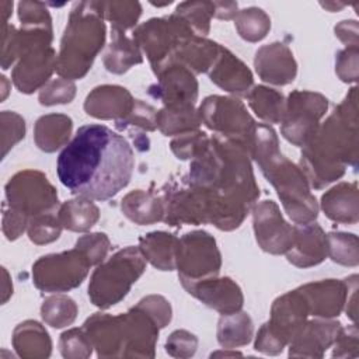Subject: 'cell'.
Wrapping results in <instances>:
<instances>
[{"label":"cell","instance_id":"6da1fadb","mask_svg":"<svg viewBox=\"0 0 359 359\" xmlns=\"http://www.w3.org/2000/svg\"><path fill=\"white\" fill-rule=\"evenodd\" d=\"M133 167V150L128 140L98 123L79 128L56 163L60 182L73 195L91 201L115 196L129 184Z\"/></svg>","mask_w":359,"mask_h":359},{"label":"cell","instance_id":"7a4b0ae2","mask_svg":"<svg viewBox=\"0 0 359 359\" xmlns=\"http://www.w3.org/2000/svg\"><path fill=\"white\" fill-rule=\"evenodd\" d=\"M356 87L303 146L300 165L309 184L321 189L358 161Z\"/></svg>","mask_w":359,"mask_h":359},{"label":"cell","instance_id":"3957f363","mask_svg":"<svg viewBox=\"0 0 359 359\" xmlns=\"http://www.w3.org/2000/svg\"><path fill=\"white\" fill-rule=\"evenodd\" d=\"M275 130L265 123H257L250 144V156L258 163L265 178L273 185L287 216L297 224L317 219L318 205L310 192L309 181L290 160L279 151Z\"/></svg>","mask_w":359,"mask_h":359},{"label":"cell","instance_id":"277c9868","mask_svg":"<svg viewBox=\"0 0 359 359\" xmlns=\"http://www.w3.org/2000/svg\"><path fill=\"white\" fill-rule=\"evenodd\" d=\"M105 42V24L98 1L76 3L62 38L56 72L67 80L81 79Z\"/></svg>","mask_w":359,"mask_h":359},{"label":"cell","instance_id":"5b68a950","mask_svg":"<svg viewBox=\"0 0 359 359\" xmlns=\"http://www.w3.org/2000/svg\"><path fill=\"white\" fill-rule=\"evenodd\" d=\"M146 269V258L139 247H126L100 264L88 285V297L94 306L108 309L119 303Z\"/></svg>","mask_w":359,"mask_h":359},{"label":"cell","instance_id":"8992f818","mask_svg":"<svg viewBox=\"0 0 359 359\" xmlns=\"http://www.w3.org/2000/svg\"><path fill=\"white\" fill-rule=\"evenodd\" d=\"M195 35L187 22L177 14L164 18H151L139 25L132 39L149 57L154 74L170 60L175 48L188 36Z\"/></svg>","mask_w":359,"mask_h":359},{"label":"cell","instance_id":"52a82bcc","mask_svg":"<svg viewBox=\"0 0 359 359\" xmlns=\"http://www.w3.org/2000/svg\"><path fill=\"white\" fill-rule=\"evenodd\" d=\"M201 121L217 135L237 140L250 150L257 123L240 100L210 95L199 108Z\"/></svg>","mask_w":359,"mask_h":359},{"label":"cell","instance_id":"ba28073f","mask_svg":"<svg viewBox=\"0 0 359 359\" xmlns=\"http://www.w3.org/2000/svg\"><path fill=\"white\" fill-rule=\"evenodd\" d=\"M328 108V100L313 91H293L285 101L280 132L286 140L304 146L317 132L320 119Z\"/></svg>","mask_w":359,"mask_h":359},{"label":"cell","instance_id":"9c48e42d","mask_svg":"<svg viewBox=\"0 0 359 359\" xmlns=\"http://www.w3.org/2000/svg\"><path fill=\"white\" fill-rule=\"evenodd\" d=\"M6 199L11 209L29 219L52 213L57 208L56 189L45 174L35 170H24L10 178L6 185Z\"/></svg>","mask_w":359,"mask_h":359},{"label":"cell","instance_id":"30bf717a","mask_svg":"<svg viewBox=\"0 0 359 359\" xmlns=\"http://www.w3.org/2000/svg\"><path fill=\"white\" fill-rule=\"evenodd\" d=\"M220 265V252L209 233L196 230L178 238L175 268H178L181 282L217 276Z\"/></svg>","mask_w":359,"mask_h":359},{"label":"cell","instance_id":"8fae6325","mask_svg":"<svg viewBox=\"0 0 359 359\" xmlns=\"http://www.w3.org/2000/svg\"><path fill=\"white\" fill-rule=\"evenodd\" d=\"M90 266L87 258L76 247L60 254H49L34 264V285L45 292H66L81 285Z\"/></svg>","mask_w":359,"mask_h":359},{"label":"cell","instance_id":"7c38bea8","mask_svg":"<svg viewBox=\"0 0 359 359\" xmlns=\"http://www.w3.org/2000/svg\"><path fill=\"white\" fill-rule=\"evenodd\" d=\"M254 233L258 245L269 254H286L293 243V227L285 222L273 201H262L252 208Z\"/></svg>","mask_w":359,"mask_h":359},{"label":"cell","instance_id":"4fadbf2b","mask_svg":"<svg viewBox=\"0 0 359 359\" xmlns=\"http://www.w3.org/2000/svg\"><path fill=\"white\" fill-rule=\"evenodd\" d=\"M122 332V356L153 358L160 327L140 307L135 306L119 316Z\"/></svg>","mask_w":359,"mask_h":359},{"label":"cell","instance_id":"5bb4252c","mask_svg":"<svg viewBox=\"0 0 359 359\" xmlns=\"http://www.w3.org/2000/svg\"><path fill=\"white\" fill-rule=\"evenodd\" d=\"M184 289L208 307L220 314H230L243 307L240 286L230 278H205L194 282H181Z\"/></svg>","mask_w":359,"mask_h":359},{"label":"cell","instance_id":"9a60e30c","mask_svg":"<svg viewBox=\"0 0 359 359\" xmlns=\"http://www.w3.org/2000/svg\"><path fill=\"white\" fill-rule=\"evenodd\" d=\"M158 81L150 86L149 93L164 105L194 104L198 97V81L194 73L182 65L172 63L157 74Z\"/></svg>","mask_w":359,"mask_h":359},{"label":"cell","instance_id":"2e32d148","mask_svg":"<svg viewBox=\"0 0 359 359\" xmlns=\"http://www.w3.org/2000/svg\"><path fill=\"white\" fill-rule=\"evenodd\" d=\"M309 316L307 304L297 289L278 297L271 309V320L266 324L269 332L282 344L292 341L296 332L306 323Z\"/></svg>","mask_w":359,"mask_h":359},{"label":"cell","instance_id":"e0dca14e","mask_svg":"<svg viewBox=\"0 0 359 359\" xmlns=\"http://www.w3.org/2000/svg\"><path fill=\"white\" fill-rule=\"evenodd\" d=\"M339 330L341 324L335 320L314 318L306 321L289 342V356L321 358L334 344Z\"/></svg>","mask_w":359,"mask_h":359},{"label":"cell","instance_id":"ac0fdd59","mask_svg":"<svg viewBox=\"0 0 359 359\" xmlns=\"http://www.w3.org/2000/svg\"><path fill=\"white\" fill-rule=\"evenodd\" d=\"M303 296L309 314L320 318H331L339 316L346 303L348 282L337 279H324L297 287Z\"/></svg>","mask_w":359,"mask_h":359},{"label":"cell","instance_id":"d6986e66","mask_svg":"<svg viewBox=\"0 0 359 359\" xmlns=\"http://www.w3.org/2000/svg\"><path fill=\"white\" fill-rule=\"evenodd\" d=\"M56 52L49 48L34 49L20 57L13 70V81L15 87L25 94L34 93L43 87L53 70H56Z\"/></svg>","mask_w":359,"mask_h":359},{"label":"cell","instance_id":"ffe728a7","mask_svg":"<svg viewBox=\"0 0 359 359\" xmlns=\"http://www.w3.org/2000/svg\"><path fill=\"white\" fill-rule=\"evenodd\" d=\"M328 255L327 234L317 223L293 226V243L286 252L290 264L299 268L318 265Z\"/></svg>","mask_w":359,"mask_h":359},{"label":"cell","instance_id":"44dd1931","mask_svg":"<svg viewBox=\"0 0 359 359\" xmlns=\"http://www.w3.org/2000/svg\"><path fill=\"white\" fill-rule=\"evenodd\" d=\"M254 66L264 81L276 86L289 84L297 73V63L293 53L282 42L261 46L255 53Z\"/></svg>","mask_w":359,"mask_h":359},{"label":"cell","instance_id":"7402d4cb","mask_svg":"<svg viewBox=\"0 0 359 359\" xmlns=\"http://www.w3.org/2000/svg\"><path fill=\"white\" fill-rule=\"evenodd\" d=\"M135 101L125 87L105 84L95 87L87 95L84 109L88 115L98 119L121 121L132 112Z\"/></svg>","mask_w":359,"mask_h":359},{"label":"cell","instance_id":"603a6c76","mask_svg":"<svg viewBox=\"0 0 359 359\" xmlns=\"http://www.w3.org/2000/svg\"><path fill=\"white\" fill-rule=\"evenodd\" d=\"M208 73L216 86L233 94H248L250 87L252 86V74L250 69L223 46H220L219 55Z\"/></svg>","mask_w":359,"mask_h":359},{"label":"cell","instance_id":"cb8c5ba5","mask_svg":"<svg viewBox=\"0 0 359 359\" xmlns=\"http://www.w3.org/2000/svg\"><path fill=\"white\" fill-rule=\"evenodd\" d=\"M100 358L122 356V332L119 316L95 313L83 324Z\"/></svg>","mask_w":359,"mask_h":359},{"label":"cell","instance_id":"d4e9b609","mask_svg":"<svg viewBox=\"0 0 359 359\" xmlns=\"http://www.w3.org/2000/svg\"><path fill=\"white\" fill-rule=\"evenodd\" d=\"M358 184L341 182L321 196V208L325 216L337 223L353 224L359 219Z\"/></svg>","mask_w":359,"mask_h":359},{"label":"cell","instance_id":"484cf974","mask_svg":"<svg viewBox=\"0 0 359 359\" xmlns=\"http://www.w3.org/2000/svg\"><path fill=\"white\" fill-rule=\"evenodd\" d=\"M123 215L136 224H151L164 220L165 206L161 196L136 189L129 192L121 203Z\"/></svg>","mask_w":359,"mask_h":359},{"label":"cell","instance_id":"4316f807","mask_svg":"<svg viewBox=\"0 0 359 359\" xmlns=\"http://www.w3.org/2000/svg\"><path fill=\"white\" fill-rule=\"evenodd\" d=\"M178 238L164 231H153L139 238V248L153 266L160 271L175 269Z\"/></svg>","mask_w":359,"mask_h":359},{"label":"cell","instance_id":"83f0119b","mask_svg":"<svg viewBox=\"0 0 359 359\" xmlns=\"http://www.w3.org/2000/svg\"><path fill=\"white\" fill-rule=\"evenodd\" d=\"M72 126V119L63 114H49L41 116L34 129L36 146L46 153L56 151L59 147L69 143Z\"/></svg>","mask_w":359,"mask_h":359},{"label":"cell","instance_id":"f1b7e54d","mask_svg":"<svg viewBox=\"0 0 359 359\" xmlns=\"http://www.w3.org/2000/svg\"><path fill=\"white\" fill-rule=\"evenodd\" d=\"M13 345L21 358H48L52 342L46 330L36 321L28 320L18 324L13 334Z\"/></svg>","mask_w":359,"mask_h":359},{"label":"cell","instance_id":"f546056e","mask_svg":"<svg viewBox=\"0 0 359 359\" xmlns=\"http://www.w3.org/2000/svg\"><path fill=\"white\" fill-rule=\"evenodd\" d=\"M112 39L111 45L104 56V65L108 72L115 74H122L128 72L133 65H139L143 62L139 46L133 39L125 36L123 31L111 29Z\"/></svg>","mask_w":359,"mask_h":359},{"label":"cell","instance_id":"4dcf8cb0","mask_svg":"<svg viewBox=\"0 0 359 359\" xmlns=\"http://www.w3.org/2000/svg\"><path fill=\"white\" fill-rule=\"evenodd\" d=\"M201 123L199 112L195 111L194 104L164 105L156 115V125L165 136L196 130Z\"/></svg>","mask_w":359,"mask_h":359},{"label":"cell","instance_id":"1f68e13d","mask_svg":"<svg viewBox=\"0 0 359 359\" xmlns=\"http://www.w3.org/2000/svg\"><path fill=\"white\" fill-rule=\"evenodd\" d=\"M254 324L251 317L243 311L222 314L217 323V341L224 349H234L250 344Z\"/></svg>","mask_w":359,"mask_h":359},{"label":"cell","instance_id":"d6a6232c","mask_svg":"<svg viewBox=\"0 0 359 359\" xmlns=\"http://www.w3.org/2000/svg\"><path fill=\"white\" fill-rule=\"evenodd\" d=\"M57 217L65 229L72 231H87L97 223L100 210L91 199L77 196L76 199L66 201L60 205Z\"/></svg>","mask_w":359,"mask_h":359},{"label":"cell","instance_id":"836d02e7","mask_svg":"<svg viewBox=\"0 0 359 359\" xmlns=\"http://www.w3.org/2000/svg\"><path fill=\"white\" fill-rule=\"evenodd\" d=\"M248 104L258 118L268 123H279L285 111V100L283 95L264 86L254 87L248 94Z\"/></svg>","mask_w":359,"mask_h":359},{"label":"cell","instance_id":"e575fe53","mask_svg":"<svg viewBox=\"0 0 359 359\" xmlns=\"http://www.w3.org/2000/svg\"><path fill=\"white\" fill-rule=\"evenodd\" d=\"M41 316L48 325L53 328H63L76 320L77 304L73 299L65 294L49 296L42 303Z\"/></svg>","mask_w":359,"mask_h":359},{"label":"cell","instance_id":"d590c367","mask_svg":"<svg viewBox=\"0 0 359 359\" xmlns=\"http://www.w3.org/2000/svg\"><path fill=\"white\" fill-rule=\"evenodd\" d=\"M236 28L240 36L248 42L264 39L271 29V20L266 13L257 7H248L237 13Z\"/></svg>","mask_w":359,"mask_h":359},{"label":"cell","instance_id":"8d00e7d4","mask_svg":"<svg viewBox=\"0 0 359 359\" xmlns=\"http://www.w3.org/2000/svg\"><path fill=\"white\" fill-rule=\"evenodd\" d=\"M213 13V1H185L177 6L174 14L182 18L195 35L205 36L209 32Z\"/></svg>","mask_w":359,"mask_h":359},{"label":"cell","instance_id":"74e56055","mask_svg":"<svg viewBox=\"0 0 359 359\" xmlns=\"http://www.w3.org/2000/svg\"><path fill=\"white\" fill-rule=\"evenodd\" d=\"M104 18L112 22V28L126 31L132 28L142 14V7L137 1H98Z\"/></svg>","mask_w":359,"mask_h":359},{"label":"cell","instance_id":"f35d334b","mask_svg":"<svg viewBox=\"0 0 359 359\" xmlns=\"http://www.w3.org/2000/svg\"><path fill=\"white\" fill-rule=\"evenodd\" d=\"M328 255L330 258L341 265L356 266L359 262L358 254V237L352 233L332 231L327 234Z\"/></svg>","mask_w":359,"mask_h":359},{"label":"cell","instance_id":"ab89813d","mask_svg":"<svg viewBox=\"0 0 359 359\" xmlns=\"http://www.w3.org/2000/svg\"><path fill=\"white\" fill-rule=\"evenodd\" d=\"M57 213H42L29 219L28 222V237L35 244H48L59 238L62 231Z\"/></svg>","mask_w":359,"mask_h":359},{"label":"cell","instance_id":"60d3db41","mask_svg":"<svg viewBox=\"0 0 359 359\" xmlns=\"http://www.w3.org/2000/svg\"><path fill=\"white\" fill-rule=\"evenodd\" d=\"M59 348L65 358H88L93 352V344L84 328H72L60 335Z\"/></svg>","mask_w":359,"mask_h":359},{"label":"cell","instance_id":"b9f144b4","mask_svg":"<svg viewBox=\"0 0 359 359\" xmlns=\"http://www.w3.org/2000/svg\"><path fill=\"white\" fill-rule=\"evenodd\" d=\"M76 95V86L72 80L59 77L48 81L39 91V102L42 105H55L70 102Z\"/></svg>","mask_w":359,"mask_h":359},{"label":"cell","instance_id":"7bdbcfd3","mask_svg":"<svg viewBox=\"0 0 359 359\" xmlns=\"http://www.w3.org/2000/svg\"><path fill=\"white\" fill-rule=\"evenodd\" d=\"M76 248L81 251L90 265H98L107 257L109 250V240L104 233L86 234L77 240Z\"/></svg>","mask_w":359,"mask_h":359},{"label":"cell","instance_id":"ee69618b","mask_svg":"<svg viewBox=\"0 0 359 359\" xmlns=\"http://www.w3.org/2000/svg\"><path fill=\"white\" fill-rule=\"evenodd\" d=\"M156 115H157V111L154 107H151L140 100H136L132 112L126 118L116 121L115 125L119 129H126L129 126H135V128H140L143 130H154L157 128Z\"/></svg>","mask_w":359,"mask_h":359},{"label":"cell","instance_id":"f6af8a7d","mask_svg":"<svg viewBox=\"0 0 359 359\" xmlns=\"http://www.w3.org/2000/svg\"><path fill=\"white\" fill-rule=\"evenodd\" d=\"M1 133H3V158L6 157L7 151L21 139H24L25 135V122L24 119L10 111H3L1 112Z\"/></svg>","mask_w":359,"mask_h":359},{"label":"cell","instance_id":"bcb514c9","mask_svg":"<svg viewBox=\"0 0 359 359\" xmlns=\"http://www.w3.org/2000/svg\"><path fill=\"white\" fill-rule=\"evenodd\" d=\"M208 140L209 137L206 136L205 132H187L171 142V150L181 160L194 158L201 151V149L208 143Z\"/></svg>","mask_w":359,"mask_h":359},{"label":"cell","instance_id":"7dc6e473","mask_svg":"<svg viewBox=\"0 0 359 359\" xmlns=\"http://www.w3.org/2000/svg\"><path fill=\"white\" fill-rule=\"evenodd\" d=\"M18 17L22 27L52 28V20L43 3H39V1L18 3Z\"/></svg>","mask_w":359,"mask_h":359},{"label":"cell","instance_id":"c3c4849f","mask_svg":"<svg viewBox=\"0 0 359 359\" xmlns=\"http://www.w3.org/2000/svg\"><path fill=\"white\" fill-rule=\"evenodd\" d=\"M196 348L198 338L185 330L174 331L165 342L167 353L174 358H189L196 352Z\"/></svg>","mask_w":359,"mask_h":359},{"label":"cell","instance_id":"681fc988","mask_svg":"<svg viewBox=\"0 0 359 359\" xmlns=\"http://www.w3.org/2000/svg\"><path fill=\"white\" fill-rule=\"evenodd\" d=\"M335 72L345 83L358 80V46H346L337 53Z\"/></svg>","mask_w":359,"mask_h":359},{"label":"cell","instance_id":"f907efd6","mask_svg":"<svg viewBox=\"0 0 359 359\" xmlns=\"http://www.w3.org/2000/svg\"><path fill=\"white\" fill-rule=\"evenodd\" d=\"M136 306L144 310L160 328H164L171 320V306L163 296L150 294L142 299Z\"/></svg>","mask_w":359,"mask_h":359},{"label":"cell","instance_id":"816d5d0a","mask_svg":"<svg viewBox=\"0 0 359 359\" xmlns=\"http://www.w3.org/2000/svg\"><path fill=\"white\" fill-rule=\"evenodd\" d=\"M335 348L332 352V356L337 358H356L358 356V328L353 323L352 325H348L345 328L341 327L335 341Z\"/></svg>","mask_w":359,"mask_h":359},{"label":"cell","instance_id":"f5cc1de1","mask_svg":"<svg viewBox=\"0 0 359 359\" xmlns=\"http://www.w3.org/2000/svg\"><path fill=\"white\" fill-rule=\"evenodd\" d=\"M29 217L3 205V231L8 240H15L28 227Z\"/></svg>","mask_w":359,"mask_h":359},{"label":"cell","instance_id":"db71d44e","mask_svg":"<svg viewBox=\"0 0 359 359\" xmlns=\"http://www.w3.org/2000/svg\"><path fill=\"white\" fill-rule=\"evenodd\" d=\"M285 348V345H282L268 330L266 324H264L257 335L255 339V349L262 352V353H268V355H278L282 352V349Z\"/></svg>","mask_w":359,"mask_h":359},{"label":"cell","instance_id":"11a10c76","mask_svg":"<svg viewBox=\"0 0 359 359\" xmlns=\"http://www.w3.org/2000/svg\"><path fill=\"white\" fill-rule=\"evenodd\" d=\"M335 35L346 46H358V22L355 20L341 21L335 25Z\"/></svg>","mask_w":359,"mask_h":359},{"label":"cell","instance_id":"9f6ffc18","mask_svg":"<svg viewBox=\"0 0 359 359\" xmlns=\"http://www.w3.org/2000/svg\"><path fill=\"white\" fill-rule=\"evenodd\" d=\"M215 13L213 17L220 20H231L237 15V3L234 1H213Z\"/></svg>","mask_w":359,"mask_h":359},{"label":"cell","instance_id":"6f0895ef","mask_svg":"<svg viewBox=\"0 0 359 359\" xmlns=\"http://www.w3.org/2000/svg\"><path fill=\"white\" fill-rule=\"evenodd\" d=\"M3 275H4V285H3V304L7 302L8 296L13 293V286L10 285V289H7V283H8V273L6 271V268H3Z\"/></svg>","mask_w":359,"mask_h":359},{"label":"cell","instance_id":"680465c9","mask_svg":"<svg viewBox=\"0 0 359 359\" xmlns=\"http://www.w3.org/2000/svg\"><path fill=\"white\" fill-rule=\"evenodd\" d=\"M323 7L325 8H330L331 11H337V10H341L345 4H335V3H321Z\"/></svg>","mask_w":359,"mask_h":359},{"label":"cell","instance_id":"91938a15","mask_svg":"<svg viewBox=\"0 0 359 359\" xmlns=\"http://www.w3.org/2000/svg\"><path fill=\"white\" fill-rule=\"evenodd\" d=\"M230 356V355H241L240 352H216V353H212V356Z\"/></svg>","mask_w":359,"mask_h":359}]
</instances>
